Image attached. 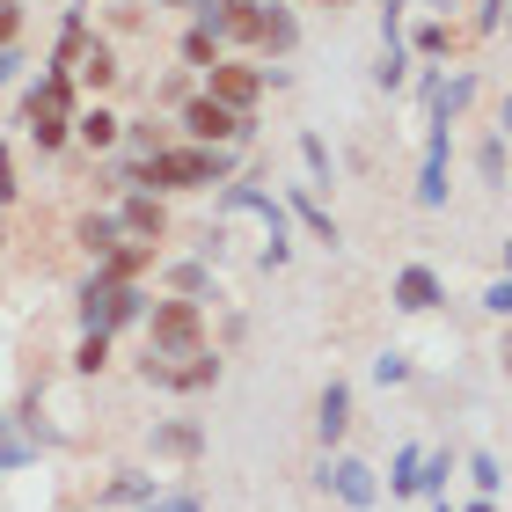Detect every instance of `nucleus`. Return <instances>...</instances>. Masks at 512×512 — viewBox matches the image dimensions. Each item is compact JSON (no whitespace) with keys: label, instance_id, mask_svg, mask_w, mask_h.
Returning <instances> with one entry per match:
<instances>
[{"label":"nucleus","instance_id":"1","mask_svg":"<svg viewBox=\"0 0 512 512\" xmlns=\"http://www.w3.org/2000/svg\"><path fill=\"white\" fill-rule=\"evenodd\" d=\"M213 220H256V227H264V249H256V264H264V271H286V264H293V220H286V198L264 191L256 176L220 183Z\"/></svg>","mask_w":512,"mask_h":512},{"label":"nucleus","instance_id":"2","mask_svg":"<svg viewBox=\"0 0 512 512\" xmlns=\"http://www.w3.org/2000/svg\"><path fill=\"white\" fill-rule=\"evenodd\" d=\"M139 381L147 388H161V395H213L220 381H227V352L220 344H205V352H191V359H139Z\"/></svg>","mask_w":512,"mask_h":512},{"label":"nucleus","instance_id":"3","mask_svg":"<svg viewBox=\"0 0 512 512\" xmlns=\"http://www.w3.org/2000/svg\"><path fill=\"white\" fill-rule=\"evenodd\" d=\"M205 344H213V337H205V308H198V300H169V293H161L154 315H147V352L154 359H191V352H205Z\"/></svg>","mask_w":512,"mask_h":512},{"label":"nucleus","instance_id":"4","mask_svg":"<svg viewBox=\"0 0 512 512\" xmlns=\"http://www.w3.org/2000/svg\"><path fill=\"white\" fill-rule=\"evenodd\" d=\"M176 132L191 139V147H242V154H249V139H256V118H235L227 103H213V96L198 88V96L176 110Z\"/></svg>","mask_w":512,"mask_h":512},{"label":"nucleus","instance_id":"5","mask_svg":"<svg viewBox=\"0 0 512 512\" xmlns=\"http://www.w3.org/2000/svg\"><path fill=\"white\" fill-rule=\"evenodd\" d=\"M315 491H330L344 512H374L381 505V469L359 454H322L315 461Z\"/></svg>","mask_w":512,"mask_h":512},{"label":"nucleus","instance_id":"6","mask_svg":"<svg viewBox=\"0 0 512 512\" xmlns=\"http://www.w3.org/2000/svg\"><path fill=\"white\" fill-rule=\"evenodd\" d=\"M198 88H205L213 103H227L235 118H256V103L271 96V88H264V66H256V59H242V52H227V59L213 66V74L198 81Z\"/></svg>","mask_w":512,"mask_h":512},{"label":"nucleus","instance_id":"7","mask_svg":"<svg viewBox=\"0 0 512 512\" xmlns=\"http://www.w3.org/2000/svg\"><path fill=\"white\" fill-rule=\"evenodd\" d=\"M410 198L425 205V213H447V198H454V132L447 125H425V161H417Z\"/></svg>","mask_w":512,"mask_h":512},{"label":"nucleus","instance_id":"8","mask_svg":"<svg viewBox=\"0 0 512 512\" xmlns=\"http://www.w3.org/2000/svg\"><path fill=\"white\" fill-rule=\"evenodd\" d=\"M110 213H118V235L125 242H169V198H154V191H118V205H110Z\"/></svg>","mask_w":512,"mask_h":512},{"label":"nucleus","instance_id":"9","mask_svg":"<svg viewBox=\"0 0 512 512\" xmlns=\"http://www.w3.org/2000/svg\"><path fill=\"white\" fill-rule=\"evenodd\" d=\"M388 308L395 315H432V308H447V278H439L432 264H403L388 278Z\"/></svg>","mask_w":512,"mask_h":512},{"label":"nucleus","instance_id":"10","mask_svg":"<svg viewBox=\"0 0 512 512\" xmlns=\"http://www.w3.org/2000/svg\"><path fill=\"white\" fill-rule=\"evenodd\" d=\"M286 220H293V235H308V242H322V249H344V227H337V213L330 205H322L308 183H286Z\"/></svg>","mask_w":512,"mask_h":512},{"label":"nucleus","instance_id":"11","mask_svg":"<svg viewBox=\"0 0 512 512\" xmlns=\"http://www.w3.org/2000/svg\"><path fill=\"white\" fill-rule=\"evenodd\" d=\"M315 439H322V454H344V439H352V381L330 374L315 395Z\"/></svg>","mask_w":512,"mask_h":512},{"label":"nucleus","instance_id":"12","mask_svg":"<svg viewBox=\"0 0 512 512\" xmlns=\"http://www.w3.org/2000/svg\"><path fill=\"white\" fill-rule=\"evenodd\" d=\"M118 81H125V59H118V44L96 30V37L81 44V59H74V88H88V103H103Z\"/></svg>","mask_w":512,"mask_h":512},{"label":"nucleus","instance_id":"13","mask_svg":"<svg viewBox=\"0 0 512 512\" xmlns=\"http://www.w3.org/2000/svg\"><path fill=\"white\" fill-rule=\"evenodd\" d=\"M147 454H154V461H176V469H191V461H205V425H198V417H154Z\"/></svg>","mask_w":512,"mask_h":512},{"label":"nucleus","instance_id":"14","mask_svg":"<svg viewBox=\"0 0 512 512\" xmlns=\"http://www.w3.org/2000/svg\"><path fill=\"white\" fill-rule=\"evenodd\" d=\"M476 96H483V74H476V66H454V74L439 81V96H432V110H425V125H447V132H454V125L476 110Z\"/></svg>","mask_w":512,"mask_h":512},{"label":"nucleus","instance_id":"15","mask_svg":"<svg viewBox=\"0 0 512 512\" xmlns=\"http://www.w3.org/2000/svg\"><path fill=\"white\" fill-rule=\"evenodd\" d=\"M110 315H118V286H110L103 271H88L81 286H74V330L81 337H96V330L110 337Z\"/></svg>","mask_w":512,"mask_h":512},{"label":"nucleus","instance_id":"16","mask_svg":"<svg viewBox=\"0 0 512 512\" xmlns=\"http://www.w3.org/2000/svg\"><path fill=\"white\" fill-rule=\"evenodd\" d=\"M161 498V483L147 469H110V483L96 491V512H147Z\"/></svg>","mask_w":512,"mask_h":512},{"label":"nucleus","instance_id":"17","mask_svg":"<svg viewBox=\"0 0 512 512\" xmlns=\"http://www.w3.org/2000/svg\"><path fill=\"white\" fill-rule=\"evenodd\" d=\"M22 110H59V118H81V88H74V74L44 66L37 81H22Z\"/></svg>","mask_w":512,"mask_h":512},{"label":"nucleus","instance_id":"18","mask_svg":"<svg viewBox=\"0 0 512 512\" xmlns=\"http://www.w3.org/2000/svg\"><path fill=\"white\" fill-rule=\"evenodd\" d=\"M264 22H271V0H227V22H220V44L227 52H256L264 44Z\"/></svg>","mask_w":512,"mask_h":512},{"label":"nucleus","instance_id":"19","mask_svg":"<svg viewBox=\"0 0 512 512\" xmlns=\"http://www.w3.org/2000/svg\"><path fill=\"white\" fill-rule=\"evenodd\" d=\"M300 52V8H286V0H271V22H264V44H256V66H286Z\"/></svg>","mask_w":512,"mask_h":512},{"label":"nucleus","instance_id":"20","mask_svg":"<svg viewBox=\"0 0 512 512\" xmlns=\"http://www.w3.org/2000/svg\"><path fill=\"white\" fill-rule=\"evenodd\" d=\"M161 286H169V300H198V308H213V300H220L213 264H198V256H176V264H161Z\"/></svg>","mask_w":512,"mask_h":512},{"label":"nucleus","instance_id":"21","mask_svg":"<svg viewBox=\"0 0 512 512\" xmlns=\"http://www.w3.org/2000/svg\"><path fill=\"white\" fill-rule=\"evenodd\" d=\"M403 52L417 66H439V59L454 52V15H417L410 30H403Z\"/></svg>","mask_w":512,"mask_h":512},{"label":"nucleus","instance_id":"22","mask_svg":"<svg viewBox=\"0 0 512 512\" xmlns=\"http://www.w3.org/2000/svg\"><path fill=\"white\" fill-rule=\"evenodd\" d=\"M118 242H125V235H118V213H110V205H88V213H74V249L88 256V264H103Z\"/></svg>","mask_w":512,"mask_h":512},{"label":"nucleus","instance_id":"23","mask_svg":"<svg viewBox=\"0 0 512 512\" xmlns=\"http://www.w3.org/2000/svg\"><path fill=\"white\" fill-rule=\"evenodd\" d=\"M74 139L88 154H118V139H125V118L110 103H81V118H74Z\"/></svg>","mask_w":512,"mask_h":512},{"label":"nucleus","instance_id":"24","mask_svg":"<svg viewBox=\"0 0 512 512\" xmlns=\"http://www.w3.org/2000/svg\"><path fill=\"white\" fill-rule=\"evenodd\" d=\"M293 147H300V169H308V191L322 198V191L337 183V147H330V139H322L315 125H300V139H293Z\"/></svg>","mask_w":512,"mask_h":512},{"label":"nucleus","instance_id":"25","mask_svg":"<svg viewBox=\"0 0 512 512\" xmlns=\"http://www.w3.org/2000/svg\"><path fill=\"white\" fill-rule=\"evenodd\" d=\"M220 59H227V44H220L213 30H198V22H191V30H183V37H176V66H183V74H191V81H205V74H213Z\"/></svg>","mask_w":512,"mask_h":512},{"label":"nucleus","instance_id":"26","mask_svg":"<svg viewBox=\"0 0 512 512\" xmlns=\"http://www.w3.org/2000/svg\"><path fill=\"white\" fill-rule=\"evenodd\" d=\"M154 256H161L154 242H118V249H110V256H103V264H96V271L110 278V286H139V278H147V271H154Z\"/></svg>","mask_w":512,"mask_h":512},{"label":"nucleus","instance_id":"27","mask_svg":"<svg viewBox=\"0 0 512 512\" xmlns=\"http://www.w3.org/2000/svg\"><path fill=\"white\" fill-rule=\"evenodd\" d=\"M22 139H30L37 154H66L74 147V118H59V110H22Z\"/></svg>","mask_w":512,"mask_h":512},{"label":"nucleus","instance_id":"28","mask_svg":"<svg viewBox=\"0 0 512 512\" xmlns=\"http://www.w3.org/2000/svg\"><path fill=\"white\" fill-rule=\"evenodd\" d=\"M37 454H44V447H37L30 432H22V417H15V410H0V476H22Z\"/></svg>","mask_w":512,"mask_h":512},{"label":"nucleus","instance_id":"29","mask_svg":"<svg viewBox=\"0 0 512 512\" xmlns=\"http://www.w3.org/2000/svg\"><path fill=\"white\" fill-rule=\"evenodd\" d=\"M417 469H425V447H417V439H410V447H395V454H388V483H381V498H395V505L417 498Z\"/></svg>","mask_w":512,"mask_h":512},{"label":"nucleus","instance_id":"30","mask_svg":"<svg viewBox=\"0 0 512 512\" xmlns=\"http://www.w3.org/2000/svg\"><path fill=\"white\" fill-rule=\"evenodd\" d=\"M461 476V454L454 447H425V469H417V498H447V483Z\"/></svg>","mask_w":512,"mask_h":512},{"label":"nucleus","instance_id":"31","mask_svg":"<svg viewBox=\"0 0 512 512\" xmlns=\"http://www.w3.org/2000/svg\"><path fill=\"white\" fill-rule=\"evenodd\" d=\"M461 476L476 483V498H505V461L491 447H476V454H461Z\"/></svg>","mask_w":512,"mask_h":512},{"label":"nucleus","instance_id":"32","mask_svg":"<svg viewBox=\"0 0 512 512\" xmlns=\"http://www.w3.org/2000/svg\"><path fill=\"white\" fill-rule=\"evenodd\" d=\"M410 74H417V59L403 52V44H381V59H374V88H381V96H403Z\"/></svg>","mask_w":512,"mask_h":512},{"label":"nucleus","instance_id":"33","mask_svg":"<svg viewBox=\"0 0 512 512\" xmlns=\"http://www.w3.org/2000/svg\"><path fill=\"white\" fill-rule=\"evenodd\" d=\"M476 176L491 183V191H505V183H512V147H505L498 132H483V139H476Z\"/></svg>","mask_w":512,"mask_h":512},{"label":"nucleus","instance_id":"34","mask_svg":"<svg viewBox=\"0 0 512 512\" xmlns=\"http://www.w3.org/2000/svg\"><path fill=\"white\" fill-rule=\"evenodd\" d=\"M366 374H374V388H410V381H417V359L403 352V344H381Z\"/></svg>","mask_w":512,"mask_h":512},{"label":"nucleus","instance_id":"35","mask_svg":"<svg viewBox=\"0 0 512 512\" xmlns=\"http://www.w3.org/2000/svg\"><path fill=\"white\" fill-rule=\"evenodd\" d=\"M147 315H154V293H147V286H118V315H110V337H118V330H147Z\"/></svg>","mask_w":512,"mask_h":512},{"label":"nucleus","instance_id":"36","mask_svg":"<svg viewBox=\"0 0 512 512\" xmlns=\"http://www.w3.org/2000/svg\"><path fill=\"white\" fill-rule=\"evenodd\" d=\"M110 344H118V337H103V330H96V337H81V344H74V359H66V366H74L81 381H96L103 366H110Z\"/></svg>","mask_w":512,"mask_h":512},{"label":"nucleus","instance_id":"37","mask_svg":"<svg viewBox=\"0 0 512 512\" xmlns=\"http://www.w3.org/2000/svg\"><path fill=\"white\" fill-rule=\"evenodd\" d=\"M169 147V132H161L154 118H125V139H118V154H161Z\"/></svg>","mask_w":512,"mask_h":512},{"label":"nucleus","instance_id":"38","mask_svg":"<svg viewBox=\"0 0 512 512\" xmlns=\"http://www.w3.org/2000/svg\"><path fill=\"white\" fill-rule=\"evenodd\" d=\"M191 96H198V81L183 74V66H176V74H161V88H154V103H161V110H183Z\"/></svg>","mask_w":512,"mask_h":512},{"label":"nucleus","instance_id":"39","mask_svg":"<svg viewBox=\"0 0 512 512\" xmlns=\"http://www.w3.org/2000/svg\"><path fill=\"white\" fill-rule=\"evenodd\" d=\"M476 308L491 315V322H512V278H491V286L476 293Z\"/></svg>","mask_w":512,"mask_h":512},{"label":"nucleus","instance_id":"40","mask_svg":"<svg viewBox=\"0 0 512 512\" xmlns=\"http://www.w3.org/2000/svg\"><path fill=\"white\" fill-rule=\"evenodd\" d=\"M22 30H30V8H22V0H0V52L22 44Z\"/></svg>","mask_w":512,"mask_h":512},{"label":"nucleus","instance_id":"41","mask_svg":"<svg viewBox=\"0 0 512 512\" xmlns=\"http://www.w3.org/2000/svg\"><path fill=\"white\" fill-rule=\"evenodd\" d=\"M439 81H447V66H417V74H410V96H417V110H432Z\"/></svg>","mask_w":512,"mask_h":512},{"label":"nucleus","instance_id":"42","mask_svg":"<svg viewBox=\"0 0 512 512\" xmlns=\"http://www.w3.org/2000/svg\"><path fill=\"white\" fill-rule=\"evenodd\" d=\"M15 198H22V183H15V147L0 139V213H8Z\"/></svg>","mask_w":512,"mask_h":512},{"label":"nucleus","instance_id":"43","mask_svg":"<svg viewBox=\"0 0 512 512\" xmlns=\"http://www.w3.org/2000/svg\"><path fill=\"white\" fill-rule=\"evenodd\" d=\"M476 30H483V37L505 30V0H476Z\"/></svg>","mask_w":512,"mask_h":512},{"label":"nucleus","instance_id":"44","mask_svg":"<svg viewBox=\"0 0 512 512\" xmlns=\"http://www.w3.org/2000/svg\"><path fill=\"white\" fill-rule=\"evenodd\" d=\"M147 512H205V498H191V491H161Z\"/></svg>","mask_w":512,"mask_h":512},{"label":"nucleus","instance_id":"45","mask_svg":"<svg viewBox=\"0 0 512 512\" xmlns=\"http://www.w3.org/2000/svg\"><path fill=\"white\" fill-rule=\"evenodd\" d=\"M22 66H30V59H22V44H8V52H0V88H15Z\"/></svg>","mask_w":512,"mask_h":512},{"label":"nucleus","instance_id":"46","mask_svg":"<svg viewBox=\"0 0 512 512\" xmlns=\"http://www.w3.org/2000/svg\"><path fill=\"white\" fill-rule=\"evenodd\" d=\"M498 139H505V147H512V88H505V96H498V125H491Z\"/></svg>","mask_w":512,"mask_h":512},{"label":"nucleus","instance_id":"47","mask_svg":"<svg viewBox=\"0 0 512 512\" xmlns=\"http://www.w3.org/2000/svg\"><path fill=\"white\" fill-rule=\"evenodd\" d=\"M498 374L512 381V322H505V330H498Z\"/></svg>","mask_w":512,"mask_h":512},{"label":"nucleus","instance_id":"48","mask_svg":"<svg viewBox=\"0 0 512 512\" xmlns=\"http://www.w3.org/2000/svg\"><path fill=\"white\" fill-rule=\"evenodd\" d=\"M454 512H498V498H469V505H454Z\"/></svg>","mask_w":512,"mask_h":512},{"label":"nucleus","instance_id":"49","mask_svg":"<svg viewBox=\"0 0 512 512\" xmlns=\"http://www.w3.org/2000/svg\"><path fill=\"white\" fill-rule=\"evenodd\" d=\"M498 264H505V271H498V278H512V242H505V256H498Z\"/></svg>","mask_w":512,"mask_h":512},{"label":"nucleus","instance_id":"50","mask_svg":"<svg viewBox=\"0 0 512 512\" xmlns=\"http://www.w3.org/2000/svg\"><path fill=\"white\" fill-rule=\"evenodd\" d=\"M308 8H352V0H308Z\"/></svg>","mask_w":512,"mask_h":512},{"label":"nucleus","instance_id":"51","mask_svg":"<svg viewBox=\"0 0 512 512\" xmlns=\"http://www.w3.org/2000/svg\"><path fill=\"white\" fill-rule=\"evenodd\" d=\"M432 512H454V498H432Z\"/></svg>","mask_w":512,"mask_h":512},{"label":"nucleus","instance_id":"52","mask_svg":"<svg viewBox=\"0 0 512 512\" xmlns=\"http://www.w3.org/2000/svg\"><path fill=\"white\" fill-rule=\"evenodd\" d=\"M0 249H8V213H0Z\"/></svg>","mask_w":512,"mask_h":512},{"label":"nucleus","instance_id":"53","mask_svg":"<svg viewBox=\"0 0 512 512\" xmlns=\"http://www.w3.org/2000/svg\"><path fill=\"white\" fill-rule=\"evenodd\" d=\"M154 8H183V0H154Z\"/></svg>","mask_w":512,"mask_h":512},{"label":"nucleus","instance_id":"54","mask_svg":"<svg viewBox=\"0 0 512 512\" xmlns=\"http://www.w3.org/2000/svg\"><path fill=\"white\" fill-rule=\"evenodd\" d=\"M66 512H96V505H66Z\"/></svg>","mask_w":512,"mask_h":512},{"label":"nucleus","instance_id":"55","mask_svg":"<svg viewBox=\"0 0 512 512\" xmlns=\"http://www.w3.org/2000/svg\"><path fill=\"white\" fill-rule=\"evenodd\" d=\"M505 30H512V0H505Z\"/></svg>","mask_w":512,"mask_h":512},{"label":"nucleus","instance_id":"56","mask_svg":"<svg viewBox=\"0 0 512 512\" xmlns=\"http://www.w3.org/2000/svg\"><path fill=\"white\" fill-rule=\"evenodd\" d=\"M505 88H512V81H505Z\"/></svg>","mask_w":512,"mask_h":512}]
</instances>
